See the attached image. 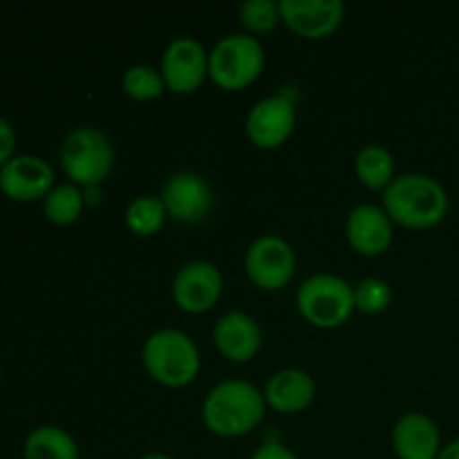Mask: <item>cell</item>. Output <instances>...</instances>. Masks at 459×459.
<instances>
[{
  "label": "cell",
  "mask_w": 459,
  "mask_h": 459,
  "mask_svg": "<svg viewBox=\"0 0 459 459\" xmlns=\"http://www.w3.org/2000/svg\"><path fill=\"white\" fill-rule=\"evenodd\" d=\"M54 170L45 160L36 155L12 157L0 169V188L13 200H39L52 191Z\"/></svg>",
  "instance_id": "cell-13"
},
{
  "label": "cell",
  "mask_w": 459,
  "mask_h": 459,
  "mask_svg": "<svg viewBox=\"0 0 459 459\" xmlns=\"http://www.w3.org/2000/svg\"><path fill=\"white\" fill-rule=\"evenodd\" d=\"M213 341L224 357L245 363L258 354L263 345V330L254 316L240 309H231L215 321Z\"/></svg>",
  "instance_id": "cell-14"
},
{
  "label": "cell",
  "mask_w": 459,
  "mask_h": 459,
  "mask_svg": "<svg viewBox=\"0 0 459 459\" xmlns=\"http://www.w3.org/2000/svg\"><path fill=\"white\" fill-rule=\"evenodd\" d=\"M296 126V106L287 94L260 99L247 115V134L260 148H278L290 139Z\"/></svg>",
  "instance_id": "cell-9"
},
{
  "label": "cell",
  "mask_w": 459,
  "mask_h": 459,
  "mask_svg": "<svg viewBox=\"0 0 459 459\" xmlns=\"http://www.w3.org/2000/svg\"><path fill=\"white\" fill-rule=\"evenodd\" d=\"M354 169H357L359 179L368 188H384L385 191L394 179V157L381 143H368L357 152Z\"/></svg>",
  "instance_id": "cell-19"
},
{
  "label": "cell",
  "mask_w": 459,
  "mask_h": 459,
  "mask_svg": "<svg viewBox=\"0 0 459 459\" xmlns=\"http://www.w3.org/2000/svg\"><path fill=\"white\" fill-rule=\"evenodd\" d=\"M296 307L316 327H339L352 316L354 287L336 273H314L296 291Z\"/></svg>",
  "instance_id": "cell-4"
},
{
  "label": "cell",
  "mask_w": 459,
  "mask_h": 459,
  "mask_svg": "<svg viewBox=\"0 0 459 459\" xmlns=\"http://www.w3.org/2000/svg\"><path fill=\"white\" fill-rule=\"evenodd\" d=\"M264 402L278 412H299L312 403L316 384L312 377L299 368H285L273 372L263 390Z\"/></svg>",
  "instance_id": "cell-17"
},
{
  "label": "cell",
  "mask_w": 459,
  "mask_h": 459,
  "mask_svg": "<svg viewBox=\"0 0 459 459\" xmlns=\"http://www.w3.org/2000/svg\"><path fill=\"white\" fill-rule=\"evenodd\" d=\"M393 300V287L379 276H368L354 287V305L366 314H379Z\"/></svg>",
  "instance_id": "cell-23"
},
{
  "label": "cell",
  "mask_w": 459,
  "mask_h": 459,
  "mask_svg": "<svg viewBox=\"0 0 459 459\" xmlns=\"http://www.w3.org/2000/svg\"><path fill=\"white\" fill-rule=\"evenodd\" d=\"M160 197L166 213L179 222H200L213 209V191L209 182L191 170L170 175Z\"/></svg>",
  "instance_id": "cell-11"
},
{
  "label": "cell",
  "mask_w": 459,
  "mask_h": 459,
  "mask_svg": "<svg viewBox=\"0 0 459 459\" xmlns=\"http://www.w3.org/2000/svg\"><path fill=\"white\" fill-rule=\"evenodd\" d=\"M25 459H79V448L67 430L39 426L27 435Z\"/></svg>",
  "instance_id": "cell-18"
},
{
  "label": "cell",
  "mask_w": 459,
  "mask_h": 459,
  "mask_svg": "<svg viewBox=\"0 0 459 459\" xmlns=\"http://www.w3.org/2000/svg\"><path fill=\"white\" fill-rule=\"evenodd\" d=\"M222 294V273L209 260L186 263L173 278V299L184 312H209Z\"/></svg>",
  "instance_id": "cell-10"
},
{
  "label": "cell",
  "mask_w": 459,
  "mask_h": 459,
  "mask_svg": "<svg viewBox=\"0 0 459 459\" xmlns=\"http://www.w3.org/2000/svg\"><path fill=\"white\" fill-rule=\"evenodd\" d=\"M166 218H169L166 206L161 197L157 195L134 197L128 204V209H126V224L137 236H152V233H157L164 227Z\"/></svg>",
  "instance_id": "cell-20"
},
{
  "label": "cell",
  "mask_w": 459,
  "mask_h": 459,
  "mask_svg": "<svg viewBox=\"0 0 459 459\" xmlns=\"http://www.w3.org/2000/svg\"><path fill=\"white\" fill-rule=\"evenodd\" d=\"M267 402L254 384L242 379L220 381L202 403V420L220 437H240L263 421Z\"/></svg>",
  "instance_id": "cell-1"
},
{
  "label": "cell",
  "mask_w": 459,
  "mask_h": 459,
  "mask_svg": "<svg viewBox=\"0 0 459 459\" xmlns=\"http://www.w3.org/2000/svg\"><path fill=\"white\" fill-rule=\"evenodd\" d=\"M247 276L263 290H281L294 278L296 255L290 242L281 236L255 238L245 254Z\"/></svg>",
  "instance_id": "cell-7"
},
{
  "label": "cell",
  "mask_w": 459,
  "mask_h": 459,
  "mask_svg": "<svg viewBox=\"0 0 459 459\" xmlns=\"http://www.w3.org/2000/svg\"><path fill=\"white\" fill-rule=\"evenodd\" d=\"M264 67V49L249 34L222 36L209 52V76L224 90H242L254 83Z\"/></svg>",
  "instance_id": "cell-5"
},
{
  "label": "cell",
  "mask_w": 459,
  "mask_h": 459,
  "mask_svg": "<svg viewBox=\"0 0 459 459\" xmlns=\"http://www.w3.org/2000/svg\"><path fill=\"white\" fill-rule=\"evenodd\" d=\"M142 363L161 385L182 388L200 372V350L186 332L161 327L143 341Z\"/></svg>",
  "instance_id": "cell-3"
},
{
  "label": "cell",
  "mask_w": 459,
  "mask_h": 459,
  "mask_svg": "<svg viewBox=\"0 0 459 459\" xmlns=\"http://www.w3.org/2000/svg\"><path fill=\"white\" fill-rule=\"evenodd\" d=\"M61 161L65 173L76 184L97 186L112 170L115 148L103 130L94 126H79L63 139Z\"/></svg>",
  "instance_id": "cell-6"
},
{
  "label": "cell",
  "mask_w": 459,
  "mask_h": 459,
  "mask_svg": "<svg viewBox=\"0 0 459 459\" xmlns=\"http://www.w3.org/2000/svg\"><path fill=\"white\" fill-rule=\"evenodd\" d=\"M240 18L249 30H273L281 21V0H245L240 4Z\"/></svg>",
  "instance_id": "cell-24"
},
{
  "label": "cell",
  "mask_w": 459,
  "mask_h": 459,
  "mask_svg": "<svg viewBox=\"0 0 459 459\" xmlns=\"http://www.w3.org/2000/svg\"><path fill=\"white\" fill-rule=\"evenodd\" d=\"M384 211L402 227L429 229L446 218L448 193L430 175H399L384 191Z\"/></svg>",
  "instance_id": "cell-2"
},
{
  "label": "cell",
  "mask_w": 459,
  "mask_h": 459,
  "mask_svg": "<svg viewBox=\"0 0 459 459\" xmlns=\"http://www.w3.org/2000/svg\"><path fill=\"white\" fill-rule=\"evenodd\" d=\"M251 459H299L285 444L281 442H264L263 446L255 448Z\"/></svg>",
  "instance_id": "cell-26"
},
{
  "label": "cell",
  "mask_w": 459,
  "mask_h": 459,
  "mask_svg": "<svg viewBox=\"0 0 459 459\" xmlns=\"http://www.w3.org/2000/svg\"><path fill=\"white\" fill-rule=\"evenodd\" d=\"M121 85H124V92L128 94V97L139 99V101L157 99L166 90L161 72L155 70L152 65H143V63H139V65H130L128 70L124 72Z\"/></svg>",
  "instance_id": "cell-22"
},
{
  "label": "cell",
  "mask_w": 459,
  "mask_h": 459,
  "mask_svg": "<svg viewBox=\"0 0 459 459\" xmlns=\"http://www.w3.org/2000/svg\"><path fill=\"white\" fill-rule=\"evenodd\" d=\"M341 0H281V21L305 39H323L343 22Z\"/></svg>",
  "instance_id": "cell-12"
},
{
  "label": "cell",
  "mask_w": 459,
  "mask_h": 459,
  "mask_svg": "<svg viewBox=\"0 0 459 459\" xmlns=\"http://www.w3.org/2000/svg\"><path fill=\"white\" fill-rule=\"evenodd\" d=\"M393 446L402 459H437L442 451L439 429L424 412H406L393 429Z\"/></svg>",
  "instance_id": "cell-16"
},
{
  "label": "cell",
  "mask_w": 459,
  "mask_h": 459,
  "mask_svg": "<svg viewBox=\"0 0 459 459\" xmlns=\"http://www.w3.org/2000/svg\"><path fill=\"white\" fill-rule=\"evenodd\" d=\"M139 459H173V457L166 455V453H146V455H142Z\"/></svg>",
  "instance_id": "cell-28"
},
{
  "label": "cell",
  "mask_w": 459,
  "mask_h": 459,
  "mask_svg": "<svg viewBox=\"0 0 459 459\" xmlns=\"http://www.w3.org/2000/svg\"><path fill=\"white\" fill-rule=\"evenodd\" d=\"M83 211V193L76 184H58L45 195V215L56 224H70Z\"/></svg>",
  "instance_id": "cell-21"
},
{
  "label": "cell",
  "mask_w": 459,
  "mask_h": 459,
  "mask_svg": "<svg viewBox=\"0 0 459 459\" xmlns=\"http://www.w3.org/2000/svg\"><path fill=\"white\" fill-rule=\"evenodd\" d=\"M160 72L166 90L188 94L200 88L202 81L209 76V52L193 36H179L166 45Z\"/></svg>",
  "instance_id": "cell-8"
},
{
  "label": "cell",
  "mask_w": 459,
  "mask_h": 459,
  "mask_svg": "<svg viewBox=\"0 0 459 459\" xmlns=\"http://www.w3.org/2000/svg\"><path fill=\"white\" fill-rule=\"evenodd\" d=\"M437 459H459V437L453 439L451 444H446V446L439 451Z\"/></svg>",
  "instance_id": "cell-27"
},
{
  "label": "cell",
  "mask_w": 459,
  "mask_h": 459,
  "mask_svg": "<svg viewBox=\"0 0 459 459\" xmlns=\"http://www.w3.org/2000/svg\"><path fill=\"white\" fill-rule=\"evenodd\" d=\"M13 143H16V134H13V128L9 126L7 119L0 117V169L12 160Z\"/></svg>",
  "instance_id": "cell-25"
},
{
  "label": "cell",
  "mask_w": 459,
  "mask_h": 459,
  "mask_svg": "<svg viewBox=\"0 0 459 459\" xmlns=\"http://www.w3.org/2000/svg\"><path fill=\"white\" fill-rule=\"evenodd\" d=\"M345 233L359 254L379 255L393 242V220L381 206L359 204L350 211Z\"/></svg>",
  "instance_id": "cell-15"
}]
</instances>
